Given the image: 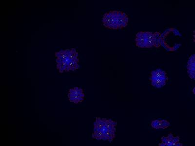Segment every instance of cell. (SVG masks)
<instances>
[{"instance_id": "8fae6325", "label": "cell", "mask_w": 195, "mask_h": 146, "mask_svg": "<svg viewBox=\"0 0 195 146\" xmlns=\"http://www.w3.org/2000/svg\"><path fill=\"white\" fill-rule=\"evenodd\" d=\"M193 41L195 43V30L193 31Z\"/></svg>"}, {"instance_id": "277c9868", "label": "cell", "mask_w": 195, "mask_h": 146, "mask_svg": "<svg viewBox=\"0 0 195 146\" xmlns=\"http://www.w3.org/2000/svg\"><path fill=\"white\" fill-rule=\"evenodd\" d=\"M162 45L161 33L145 31V48H159Z\"/></svg>"}, {"instance_id": "7a4b0ae2", "label": "cell", "mask_w": 195, "mask_h": 146, "mask_svg": "<svg viewBox=\"0 0 195 146\" xmlns=\"http://www.w3.org/2000/svg\"><path fill=\"white\" fill-rule=\"evenodd\" d=\"M129 18L124 12L113 10L103 15L102 22L103 26L111 30L123 29L128 26Z\"/></svg>"}, {"instance_id": "9c48e42d", "label": "cell", "mask_w": 195, "mask_h": 146, "mask_svg": "<svg viewBox=\"0 0 195 146\" xmlns=\"http://www.w3.org/2000/svg\"><path fill=\"white\" fill-rule=\"evenodd\" d=\"M151 126L154 129H161V119H155L152 121L151 123Z\"/></svg>"}, {"instance_id": "3957f363", "label": "cell", "mask_w": 195, "mask_h": 146, "mask_svg": "<svg viewBox=\"0 0 195 146\" xmlns=\"http://www.w3.org/2000/svg\"><path fill=\"white\" fill-rule=\"evenodd\" d=\"M149 80L153 87L156 88H161L166 84L168 77L165 71L158 69L152 71L149 77Z\"/></svg>"}, {"instance_id": "52a82bcc", "label": "cell", "mask_w": 195, "mask_h": 146, "mask_svg": "<svg viewBox=\"0 0 195 146\" xmlns=\"http://www.w3.org/2000/svg\"><path fill=\"white\" fill-rule=\"evenodd\" d=\"M68 96L70 102L77 104H79V103L82 102L84 101L85 94L84 93H82L79 95H74L73 94L68 93Z\"/></svg>"}, {"instance_id": "5b68a950", "label": "cell", "mask_w": 195, "mask_h": 146, "mask_svg": "<svg viewBox=\"0 0 195 146\" xmlns=\"http://www.w3.org/2000/svg\"><path fill=\"white\" fill-rule=\"evenodd\" d=\"M158 146H183V144L180 142L179 137H174L172 133H170L166 137H161Z\"/></svg>"}, {"instance_id": "7c38bea8", "label": "cell", "mask_w": 195, "mask_h": 146, "mask_svg": "<svg viewBox=\"0 0 195 146\" xmlns=\"http://www.w3.org/2000/svg\"><path fill=\"white\" fill-rule=\"evenodd\" d=\"M192 92H193V93L194 94H195V88H194L193 89V91H192Z\"/></svg>"}, {"instance_id": "30bf717a", "label": "cell", "mask_w": 195, "mask_h": 146, "mask_svg": "<svg viewBox=\"0 0 195 146\" xmlns=\"http://www.w3.org/2000/svg\"><path fill=\"white\" fill-rule=\"evenodd\" d=\"M195 64V54L192 55L189 58L187 64Z\"/></svg>"}, {"instance_id": "6da1fadb", "label": "cell", "mask_w": 195, "mask_h": 146, "mask_svg": "<svg viewBox=\"0 0 195 146\" xmlns=\"http://www.w3.org/2000/svg\"><path fill=\"white\" fill-rule=\"evenodd\" d=\"M117 126L116 121L112 119L97 117L94 122L92 138L111 142L116 137Z\"/></svg>"}, {"instance_id": "ba28073f", "label": "cell", "mask_w": 195, "mask_h": 146, "mask_svg": "<svg viewBox=\"0 0 195 146\" xmlns=\"http://www.w3.org/2000/svg\"><path fill=\"white\" fill-rule=\"evenodd\" d=\"M187 70L189 77L195 80V64H187Z\"/></svg>"}, {"instance_id": "8992f818", "label": "cell", "mask_w": 195, "mask_h": 146, "mask_svg": "<svg viewBox=\"0 0 195 146\" xmlns=\"http://www.w3.org/2000/svg\"><path fill=\"white\" fill-rule=\"evenodd\" d=\"M136 45L139 48H145V31H140L136 35Z\"/></svg>"}]
</instances>
